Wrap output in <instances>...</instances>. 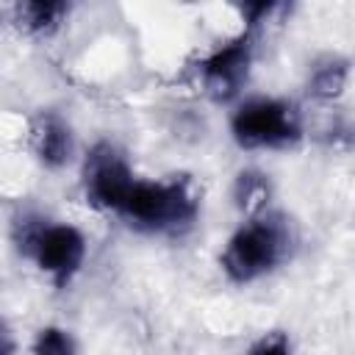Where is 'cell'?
I'll return each instance as SVG.
<instances>
[{"label":"cell","mask_w":355,"mask_h":355,"mask_svg":"<svg viewBox=\"0 0 355 355\" xmlns=\"http://www.w3.org/2000/svg\"><path fill=\"white\" fill-rule=\"evenodd\" d=\"M197 211H200V194L189 178H172V180L136 178L116 214L125 216L133 227L150 233H178L194 222Z\"/></svg>","instance_id":"cell-1"},{"label":"cell","mask_w":355,"mask_h":355,"mask_svg":"<svg viewBox=\"0 0 355 355\" xmlns=\"http://www.w3.org/2000/svg\"><path fill=\"white\" fill-rule=\"evenodd\" d=\"M250 58H252V44H250V33L227 42L225 47L214 50L202 64H200V72H202V80L208 83V89L216 94V97H230L239 92V86L244 83L247 78V69H250Z\"/></svg>","instance_id":"cell-6"},{"label":"cell","mask_w":355,"mask_h":355,"mask_svg":"<svg viewBox=\"0 0 355 355\" xmlns=\"http://www.w3.org/2000/svg\"><path fill=\"white\" fill-rule=\"evenodd\" d=\"M294 236L288 219L280 214H263L241 225L225 247L222 269L236 283H250L277 269L291 252Z\"/></svg>","instance_id":"cell-2"},{"label":"cell","mask_w":355,"mask_h":355,"mask_svg":"<svg viewBox=\"0 0 355 355\" xmlns=\"http://www.w3.org/2000/svg\"><path fill=\"white\" fill-rule=\"evenodd\" d=\"M272 8H275V3H247V6H241V14L247 17L250 25H258L261 17H266Z\"/></svg>","instance_id":"cell-13"},{"label":"cell","mask_w":355,"mask_h":355,"mask_svg":"<svg viewBox=\"0 0 355 355\" xmlns=\"http://www.w3.org/2000/svg\"><path fill=\"white\" fill-rule=\"evenodd\" d=\"M0 336H3V352H0V355H11V352H14V341H11V330H8V327H3V333H0Z\"/></svg>","instance_id":"cell-14"},{"label":"cell","mask_w":355,"mask_h":355,"mask_svg":"<svg viewBox=\"0 0 355 355\" xmlns=\"http://www.w3.org/2000/svg\"><path fill=\"white\" fill-rule=\"evenodd\" d=\"M230 130L233 139L247 150L286 147L302 136V122L291 103L275 97H255L233 114Z\"/></svg>","instance_id":"cell-3"},{"label":"cell","mask_w":355,"mask_h":355,"mask_svg":"<svg viewBox=\"0 0 355 355\" xmlns=\"http://www.w3.org/2000/svg\"><path fill=\"white\" fill-rule=\"evenodd\" d=\"M266 194H269V186H266L263 175H258V172H241L239 175V180H236V202L244 211L261 208Z\"/></svg>","instance_id":"cell-10"},{"label":"cell","mask_w":355,"mask_h":355,"mask_svg":"<svg viewBox=\"0 0 355 355\" xmlns=\"http://www.w3.org/2000/svg\"><path fill=\"white\" fill-rule=\"evenodd\" d=\"M31 144L39 155V161L44 166H61L69 161L72 153V136L67 122L53 114V111H42L33 125H31Z\"/></svg>","instance_id":"cell-7"},{"label":"cell","mask_w":355,"mask_h":355,"mask_svg":"<svg viewBox=\"0 0 355 355\" xmlns=\"http://www.w3.org/2000/svg\"><path fill=\"white\" fill-rule=\"evenodd\" d=\"M83 255L86 241L72 225H44L31 250V258L55 280V286H67L72 280V275L83 263Z\"/></svg>","instance_id":"cell-5"},{"label":"cell","mask_w":355,"mask_h":355,"mask_svg":"<svg viewBox=\"0 0 355 355\" xmlns=\"http://www.w3.org/2000/svg\"><path fill=\"white\" fill-rule=\"evenodd\" d=\"M247 355H291V344H288L286 333L272 330V333L261 336V338L250 347V352H247Z\"/></svg>","instance_id":"cell-12"},{"label":"cell","mask_w":355,"mask_h":355,"mask_svg":"<svg viewBox=\"0 0 355 355\" xmlns=\"http://www.w3.org/2000/svg\"><path fill=\"white\" fill-rule=\"evenodd\" d=\"M64 14H67V3L58 0H31L17 6L19 25H25L31 33H50L53 28H58Z\"/></svg>","instance_id":"cell-8"},{"label":"cell","mask_w":355,"mask_h":355,"mask_svg":"<svg viewBox=\"0 0 355 355\" xmlns=\"http://www.w3.org/2000/svg\"><path fill=\"white\" fill-rule=\"evenodd\" d=\"M344 83H347V61L333 58V55L316 61V67L311 72V80H308L311 94L313 97H322V100L338 97L341 89H344Z\"/></svg>","instance_id":"cell-9"},{"label":"cell","mask_w":355,"mask_h":355,"mask_svg":"<svg viewBox=\"0 0 355 355\" xmlns=\"http://www.w3.org/2000/svg\"><path fill=\"white\" fill-rule=\"evenodd\" d=\"M36 355H75V344L69 338V333H64L61 327H44L36 338Z\"/></svg>","instance_id":"cell-11"},{"label":"cell","mask_w":355,"mask_h":355,"mask_svg":"<svg viewBox=\"0 0 355 355\" xmlns=\"http://www.w3.org/2000/svg\"><path fill=\"white\" fill-rule=\"evenodd\" d=\"M133 183L136 178L114 144L100 141L92 147L83 164V191L92 205L116 214Z\"/></svg>","instance_id":"cell-4"}]
</instances>
